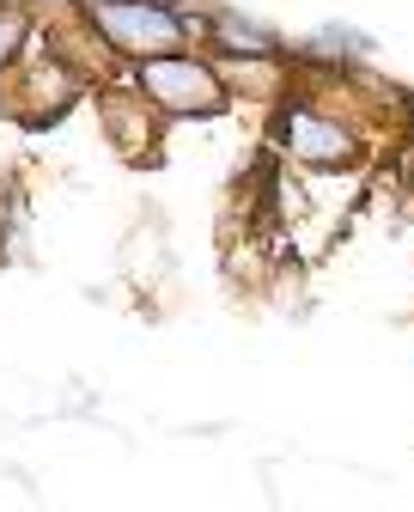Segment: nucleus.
<instances>
[{"label": "nucleus", "mask_w": 414, "mask_h": 512, "mask_svg": "<svg viewBox=\"0 0 414 512\" xmlns=\"http://www.w3.org/2000/svg\"><path fill=\"white\" fill-rule=\"evenodd\" d=\"M92 19H98V31H104L116 49H128V55H153V61L183 37V25H177L165 7H134V0H104Z\"/></svg>", "instance_id": "f257e3e1"}, {"label": "nucleus", "mask_w": 414, "mask_h": 512, "mask_svg": "<svg viewBox=\"0 0 414 512\" xmlns=\"http://www.w3.org/2000/svg\"><path fill=\"white\" fill-rule=\"evenodd\" d=\"M141 80H147V92L165 98L171 110H220V86H214V74H207L201 61L159 55V61H147Z\"/></svg>", "instance_id": "f03ea898"}, {"label": "nucleus", "mask_w": 414, "mask_h": 512, "mask_svg": "<svg viewBox=\"0 0 414 512\" xmlns=\"http://www.w3.org/2000/svg\"><path fill=\"white\" fill-rule=\"evenodd\" d=\"M287 141H293V153H299V159H317V165H329V159H348V153H354V141L341 135L335 122H323L317 110H299V116L287 122Z\"/></svg>", "instance_id": "7ed1b4c3"}, {"label": "nucleus", "mask_w": 414, "mask_h": 512, "mask_svg": "<svg viewBox=\"0 0 414 512\" xmlns=\"http://www.w3.org/2000/svg\"><path fill=\"white\" fill-rule=\"evenodd\" d=\"M220 43L226 49H244V55H268L274 49V37L268 31H250V19H226L220 25Z\"/></svg>", "instance_id": "20e7f679"}, {"label": "nucleus", "mask_w": 414, "mask_h": 512, "mask_svg": "<svg viewBox=\"0 0 414 512\" xmlns=\"http://www.w3.org/2000/svg\"><path fill=\"white\" fill-rule=\"evenodd\" d=\"M25 37V25H19V13H7V7H0V61H7L13 55V43Z\"/></svg>", "instance_id": "39448f33"}]
</instances>
